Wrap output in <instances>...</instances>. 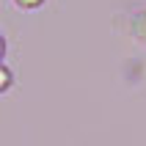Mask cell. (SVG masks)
Masks as SVG:
<instances>
[{"label": "cell", "mask_w": 146, "mask_h": 146, "mask_svg": "<svg viewBox=\"0 0 146 146\" xmlns=\"http://www.w3.org/2000/svg\"><path fill=\"white\" fill-rule=\"evenodd\" d=\"M11 86H14V72H11L6 64H0V97H3V94H8V91H11Z\"/></svg>", "instance_id": "obj_1"}, {"label": "cell", "mask_w": 146, "mask_h": 146, "mask_svg": "<svg viewBox=\"0 0 146 146\" xmlns=\"http://www.w3.org/2000/svg\"><path fill=\"white\" fill-rule=\"evenodd\" d=\"M132 33H135L141 41H146V8L135 14V19H132Z\"/></svg>", "instance_id": "obj_2"}, {"label": "cell", "mask_w": 146, "mask_h": 146, "mask_svg": "<svg viewBox=\"0 0 146 146\" xmlns=\"http://www.w3.org/2000/svg\"><path fill=\"white\" fill-rule=\"evenodd\" d=\"M19 11H36V8H41L47 0H11Z\"/></svg>", "instance_id": "obj_3"}, {"label": "cell", "mask_w": 146, "mask_h": 146, "mask_svg": "<svg viewBox=\"0 0 146 146\" xmlns=\"http://www.w3.org/2000/svg\"><path fill=\"white\" fill-rule=\"evenodd\" d=\"M6 50H8V44H6V36L0 33V64H3V58H6Z\"/></svg>", "instance_id": "obj_4"}]
</instances>
